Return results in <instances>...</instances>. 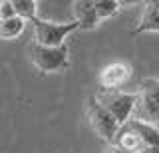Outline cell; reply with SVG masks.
<instances>
[{"mask_svg":"<svg viewBox=\"0 0 159 153\" xmlns=\"http://www.w3.org/2000/svg\"><path fill=\"white\" fill-rule=\"evenodd\" d=\"M14 16H16V12H14L12 0H0V20H8Z\"/></svg>","mask_w":159,"mask_h":153,"instance_id":"obj_14","label":"cell"},{"mask_svg":"<svg viewBox=\"0 0 159 153\" xmlns=\"http://www.w3.org/2000/svg\"><path fill=\"white\" fill-rule=\"evenodd\" d=\"M84 111H86V117H88L89 125H92L93 133H96L102 141H106L107 145H109V143H113V139H116V135H117V131H119V127H121L116 121V117H113L93 96L88 97Z\"/></svg>","mask_w":159,"mask_h":153,"instance_id":"obj_3","label":"cell"},{"mask_svg":"<svg viewBox=\"0 0 159 153\" xmlns=\"http://www.w3.org/2000/svg\"><path fill=\"white\" fill-rule=\"evenodd\" d=\"M103 153H127V151H123V149H119V147H116L113 143H109L106 149H103Z\"/></svg>","mask_w":159,"mask_h":153,"instance_id":"obj_15","label":"cell"},{"mask_svg":"<svg viewBox=\"0 0 159 153\" xmlns=\"http://www.w3.org/2000/svg\"><path fill=\"white\" fill-rule=\"evenodd\" d=\"M131 123H133V127H135V131L139 133V137L143 139L145 147H157L159 145V127L157 125L133 119V117H131Z\"/></svg>","mask_w":159,"mask_h":153,"instance_id":"obj_11","label":"cell"},{"mask_svg":"<svg viewBox=\"0 0 159 153\" xmlns=\"http://www.w3.org/2000/svg\"><path fill=\"white\" fill-rule=\"evenodd\" d=\"M113 145L119 147V149H123V151H127V153H143L147 149L143 139L139 137V133L135 131V127H133L131 119L125 121L119 127L116 139H113Z\"/></svg>","mask_w":159,"mask_h":153,"instance_id":"obj_8","label":"cell"},{"mask_svg":"<svg viewBox=\"0 0 159 153\" xmlns=\"http://www.w3.org/2000/svg\"><path fill=\"white\" fill-rule=\"evenodd\" d=\"M96 100L102 103L106 110L116 117L119 125L131 119L133 107H135V92H125V90H98Z\"/></svg>","mask_w":159,"mask_h":153,"instance_id":"obj_5","label":"cell"},{"mask_svg":"<svg viewBox=\"0 0 159 153\" xmlns=\"http://www.w3.org/2000/svg\"><path fill=\"white\" fill-rule=\"evenodd\" d=\"M143 32H159V0L143 4L141 16H139V22L133 34H143Z\"/></svg>","mask_w":159,"mask_h":153,"instance_id":"obj_9","label":"cell"},{"mask_svg":"<svg viewBox=\"0 0 159 153\" xmlns=\"http://www.w3.org/2000/svg\"><path fill=\"white\" fill-rule=\"evenodd\" d=\"M131 117L151 125L159 123V78H145L139 82Z\"/></svg>","mask_w":159,"mask_h":153,"instance_id":"obj_1","label":"cell"},{"mask_svg":"<svg viewBox=\"0 0 159 153\" xmlns=\"http://www.w3.org/2000/svg\"><path fill=\"white\" fill-rule=\"evenodd\" d=\"M26 20L14 16V18H8V20H0V40H16L20 38V34L26 30Z\"/></svg>","mask_w":159,"mask_h":153,"instance_id":"obj_10","label":"cell"},{"mask_svg":"<svg viewBox=\"0 0 159 153\" xmlns=\"http://www.w3.org/2000/svg\"><path fill=\"white\" fill-rule=\"evenodd\" d=\"M72 10H74V22L78 24L80 30H96L102 24L98 18L93 0H76L72 4Z\"/></svg>","mask_w":159,"mask_h":153,"instance_id":"obj_7","label":"cell"},{"mask_svg":"<svg viewBox=\"0 0 159 153\" xmlns=\"http://www.w3.org/2000/svg\"><path fill=\"white\" fill-rule=\"evenodd\" d=\"M30 24L34 28V42L40 44V46H50V48L64 46L70 34L80 30L76 22H50L40 16L34 18Z\"/></svg>","mask_w":159,"mask_h":153,"instance_id":"obj_4","label":"cell"},{"mask_svg":"<svg viewBox=\"0 0 159 153\" xmlns=\"http://www.w3.org/2000/svg\"><path fill=\"white\" fill-rule=\"evenodd\" d=\"M143 153H159V145H157V147H147Z\"/></svg>","mask_w":159,"mask_h":153,"instance_id":"obj_16","label":"cell"},{"mask_svg":"<svg viewBox=\"0 0 159 153\" xmlns=\"http://www.w3.org/2000/svg\"><path fill=\"white\" fill-rule=\"evenodd\" d=\"M28 56L32 66L42 74H58L70 66V50L66 44L58 48H50L32 42L28 46Z\"/></svg>","mask_w":159,"mask_h":153,"instance_id":"obj_2","label":"cell"},{"mask_svg":"<svg viewBox=\"0 0 159 153\" xmlns=\"http://www.w3.org/2000/svg\"><path fill=\"white\" fill-rule=\"evenodd\" d=\"M131 66L127 62H109L107 66H103L98 74V83L99 90H123V86L131 78Z\"/></svg>","mask_w":159,"mask_h":153,"instance_id":"obj_6","label":"cell"},{"mask_svg":"<svg viewBox=\"0 0 159 153\" xmlns=\"http://www.w3.org/2000/svg\"><path fill=\"white\" fill-rule=\"evenodd\" d=\"M14 12L18 18L26 22H32L34 18H38V2L36 0H12Z\"/></svg>","mask_w":159,"mask_h":153,"instance_id":"obj_12","label":"cell"},{"mask_svg":"<svg viewBox=\"0 0 159 153\" xmlns=\"http://www.w3.org/2000/svg\"><path fill=\"white\" fill-rule=\"evenodd\" d=\"M93 2H96V12L99 22L117 16L121 10V2H117V0H93Z\"/></svg>","mask_w":159,"mask_h":153,"instance_id":"obj_13","label":"cell"}]
</instances>
